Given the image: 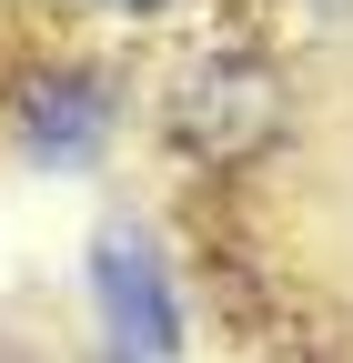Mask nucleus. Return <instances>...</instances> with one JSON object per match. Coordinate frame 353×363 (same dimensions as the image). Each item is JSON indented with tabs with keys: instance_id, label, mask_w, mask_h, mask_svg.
Here are the masks:
<instances>
[{
	"instance_id": "obj_1",
	"label": "nucleus",
	"mask_w": 353,
	"mask_h": 363,
	"mask_svg": "<svg viewBox=\"0 0 353 363\" xmlns=\"http://www.w3.org/2000/svg\"><path fill=\"white\" fill-rule=\"evenodd\" d=\"M172 131L202 142V152H252L273 131V81L242 71V61H202L182 81V101H172Z\"/></svg>"
},
{
	"instance_id": "obj_2",
	"label": "nucleus",
	"mask_w": 353,
	"mask_h": 363,
	"mask_svg": "<svg viewBox=\"0 0 353 363\" xmlns=\"http://www.w3.org/2000/svg\"><path fill=\"white\" fill-rule=\"evenodd\" d=\"M91 283H101V313L121 323V343H131V353H172V343H182V313H172L162 262L142 252V233H101Z\"/></svg>"
},
{
	"instance_id": "obj_3",
	"label": "nucleus",
	"mask_w": 353,
	"mask_h": 363,
	"mask_svg": "<svg viewBox=\"0 0 353 363\" xmlns=\"http://www.w3.org/2000/svg\"><path fill=\"white\" fill-rule=\"evenodd\" d=\"M21 142H30L40 162H91V142H101V91H91V81H30Z\"/></svg>"
},
{
	"instance_id": "obj_4",
	"label": "nucleus",
	"mask_w": 353,
	"mask_h": 363,
	"mask_svg": "<svg viewBox=\"0 0 353 363\" xmlns=\"http://www.w3.org/2000/svg\"><path fill=\"white\" fill-rule=\"evenodd\" d=\"M111 11H162V0H111Z\"/></svg>"
}]
</instances>
